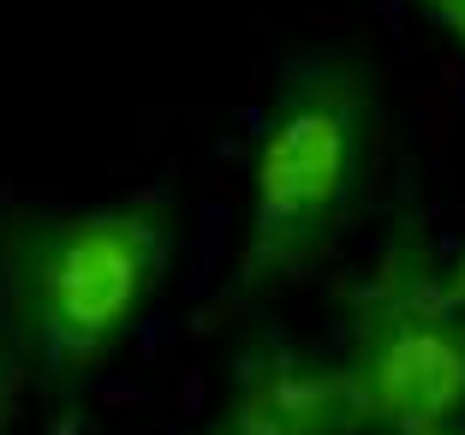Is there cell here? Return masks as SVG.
I'll list each match as a JSON object with an SVG mask.
<instances>
[{"instance_id":"3","label":"cell","mask_w":465,"mask_h":435,"mask_svg":"<svg viewBox=\"0 0 465 435\" xmlns=\"http://www.w3.org/2000/svg\"><path fill=\"white\" fill-rule=\"evenodd\" d=\"M341 376L364 435L465 418V304L441 281V251L424 227H394L346 292Z\"/></svg>"},{"instance_id":"4","label":"cell","mask_w":465,"mask_h":435,"mask_svg":"<svg viewBox=\"0 0 465 435\" xmlns=\"http://www.w3.org/2000/svg\"><path fill=\"white\" fill-rule=\"evenodd\" d=\"M203 435H364L341 358L262 341L239 358Z\"/></svg>"},{"instance_id":"6","label":"cell","mask_w":465,"mask_h":435,"mask_svg":"<svg viewBox=\"0 0 465 435\" xmlns=\"http://www.w3.org/2000/svg\"><path fill=\"white\" fill-rule=\"evenodd\" d=\"M411 6H418V13H424L430 25H436L441 36L465 54V0H411Z\"/></svg>"},{"instance_id":"7","label":"cell","mask_w":465,"mask_h":435,"mask_svg":"<svg viewBox=\"0 0 465 435\" xmlns=\"http://www.w3.org/2000/svg\"><path fill=\"white\" fill-rule=\"evenodd\" d=\"M441 281H448V292H453V299H460V304H465V245H460V251H453V257H448V262H441Z\"/></svg>"},{"instance_id":"8","label":"cell","mask_w":465,"mask_h":435,"mask_svg":"<svg viewBox=\"0 0 465 435\" xmlns=\"http://www.w3.org/2000/svg\"><path fill=\"white\" fill-rule=\"evenodd\" d=\"M382 435H465V418H453V423H418V430H382Z\"/></svg>"},{"instance_id":"1","label":"cell","mask_w":465,"mask_h":435,"mask_svg":"<svg viewBox=\"0 0 465 435\" xmlns=\"http://www.w3.org/2000/svg\"><path fill=\"white\" fill-rule=\"evenodd\" d=\"M179 257V203L143 185L102 203L0 215V334L18 370L66 394L120 358Z\"/></svg>"},{"instance_id":"5","label":"cell","mask_w":465,"mask_h":435,"mask_svg":"<svg viewBox=\"0 0 465 435\" xmlns=\"http://www.w3.org/2000/svg\"><path fill=\"white\" fill-rule=\"evenodd\" d=\"M18 381H25V370H18L13 346L0 334V435H13V423H18Z\"/></svg>"},{"instance_id":"2","label":"cell","mask_w":465,"mask_h":435,"mask_svg":"<svg viewBox=\"0 0 465 435\" xmlns=\"http://www.w3.org/2000/svg\"><path fill=\"white\" fill-rule=\"evenodd\" d=\"M382 102L364 66L311 54L287 66L262 108L239 221V299H269L304 281L352 227L376 173Z\"/></svg>"}]
</instances>
